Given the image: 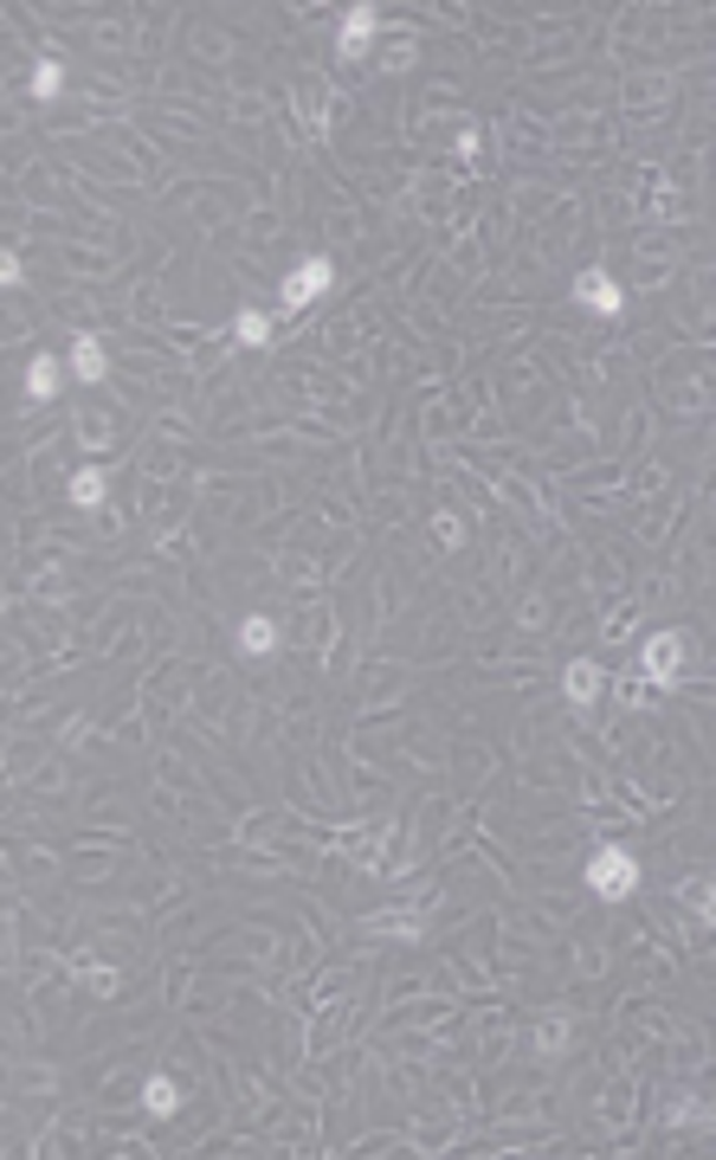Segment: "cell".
Here are the masks:
<instances>
[{"label":"cell","instance_id":"8992f818","mask_svg":"<svg viewBox=\"0 0 716 1160\" xmlns=\"http://www.w3.org/2000/svg\"><path fill=\"white\" fill-rule=\"evenodd\" d=\"M562 690H569V709H594V703H600V690H607V671H600V658H569V671H562Z\"/></svg>","mask_w":716,"mask_h":1160},{"label":"cell","instance_id":"277c9868","mask_svg":"<svg viewBox=\"0 0 716 1160\" xmlns=\"http://www.w3.org/2000/svg\"><path fill=\"white\" fill-rule=\"evenodd\" d=\"M374 33H381V7H349L343 13V26H336V59H368V46H374Z\"/></svg>","mask_w":716,"mask_h":1160},{"label":"cell","instance_id":"52a82bcc","mask_svg":"<svg viewBox=\"0 0 716 1160\" xmlns=\"http://www.w3.org/2000/svg\"><path fill=\"white\" fill-rule=\"evenodd\" d=\"M65 368H72V381L97 387V381L110 374V355H104V342H97V336H72V348H65Z\"/></svg>","mask_w":716,"mask_h":1160},{"label":"cell","instance_id":"9a60e30c","mask_svg":"<svg viewBox=\"0 0 716 1160\" xmlns=\"http://www.w3.org/2000/svg\"><path fill=\"white\" fill-rule=\"evenodd\" d=\"M368 929H401V935H420L414 916H368Z\"/></svg>","mask_w":716,"mask_h":1160},{"label":"cell","instance_id":"6da1fadb","mask_svg":"<svg viewBox=\"0 0 716 1160\" xmlns=\"http://www.w3.org/2000/svg\"><path fill=\"white\" fill-rule=\"evenodd\" d=\"M587 889H594L600 902H626V896L640 889V858H633L626 845H600V851L587 858Z\"/></svg>","mask_w":716,"mask_h":1160},{"label":"cell","instance_id":"3957f363","mask_svg":"<svg viewBox=\"0 0 716 1160\" xmlns=\"http://www.w3.org/2000/svg\"><path fill=\"white\" fill-rule=\"evenodd\" d=\"M640 671H645V683L671 690L678 671H684V632H652V638L640 645Z\"/></svg>","mask_w":716,"mask_h":1160},{"label":"cell","instance_id":"7a4b0ae2","mask_svg":"<svg viewBox=\"0 0 716 1160\" xmlns=\"http://www.w3.org/2000/svg\"><path fill=\"white\" fill-rule=\"evenodd\" d=\"M330 290H336V265H330L323 252H310L297 272H285V284H278V310H285V316H297V310L323 303Z\"/></svg>","mask_w":716,"mask_h":1160},{"label":"cell","instance_id":"7c38bea8","mask_svg":"<svg viewBox=\"0 0 716 1160\" xmlns=\"http://www.w3.org/2000/svg\"><path fill=\"white\" fill-rule=\"evenodd\" d=\"M143 1102H148V1115H162V1122H168V1115L181 1109V1090H175V1077H148V1084H143Z\"/></svg>","mask_w":716,"mask_h":1160},{"label":"cell","instance_id":"e0dca14e","mask_svg":"<svg viewBox=\"0 0 716 1160\" xmlns=\"http://www.w3.org/2000/svg\"><path fill=\"white\" fill-rule=\"evenodd\" d=\"M0 284H7V290H20V284H26V265H20V259H13V252H7V259H0Z\"/></svg>","mask_w":716,"mask_h":1160},{"label":"cell","instance_id":"ba28073f","mask_svg":"<svg viewBox=\"0 0 716 1160\" xmlns=\"http://www.w3.org/2000/svg\"><path fill=\"white\" fill-rule=\"evenodd\" d=\"M65 374H72V368H65L59 355H33V361H26V394H33V400H59Z\"/></svg>","mask_w":716,"mask_h":1160},{"label":"cell","instance_id":"30bf717a","mask_svg":"<svg viewBox=\"0 0 716 1160\" xmlns=\"http://www.w3.org/2000/svg\"><path fill=\"white\" fill-rule=\"evenodd\" d=\"M65 497H72L77 510H104V497H110V483H104V471H97V465H84V471H72V483H65Z\"/></svg>","mask_w":716,"mask_h":1160},{"label":"cell","instance_id":"2e32d148","mask_svg":"<svg viewBox=\"0 0 716 1160\" xmlns=\"http://www.w3.org/2000/svg\"><path fill=\"white\" fill-rule=\"evenodd\" d=\"M432 529H439V542H445V548H458V542H465V529H458V516H432Z\"/></svg>","mask_w":716,"mask_h":1160},{"label":"cell","instance_id":"ac0fdd59","mask_svg":"<svg viewBox=\"0 0 716 1160\" xmlns=\"http://www.w3.org/2000/svg\"><path fill=\"white\" fill-rule=\"evenodd\" d=\"M671 1122H711V1109H704V1102H678Z\"/></svg>","mask_w":716,"mask_h":1160},{"label":"cell","instance_id":"4fadbf2b","mask_svg":"<svg viewBox=\"0 0 716 1160\" xmlns=\"http://www.w3.org/2000/svg\"><path fill=\"white\" fill-rule=\"evenodd\" d=\"M26 91H33L39 104H52V97L65 91V65H59V59H46V65H33V77H26Z\"/></svg>","mask_w":716,"mask_h":1160},{"label":"cell","instance_id":"9c48e42d","mask_svg":"<svg viewBox=\"0 0 716 1160\" xmlns=\"http://www.w3.org/2000/svg\"><path fill=\"white\" fill-rule=\"evenodd\" d=\"M285 645V632H278V619H265V613H252L246 625H239V651L246 658H272Z\"/></svg>","mask_w":716,"mask_h":1160},{"label":"cell","instance_id":"5bb4252c","mask_svg":"<svg viewBox=\"0 0 716 1160\" xmlns=\"http://www.w3.org/2000/svg\"><path fill=\"white\" fill-rule=\"evenodd\" d=\"M678 896H684V902H691V909H697V916L716 929V884H711V877H684V884H678Z\"/></svg>","mask_w":716,"mask_h":1160},{"label":"cell","instance_id":"8fae6325","mask_svg":"<svg viewBox=\"0 0 716 1160\" xmlns=\"http://www.w3.org/2000/svg\"><path fill=\"white\" fill-rule=\"evenodd\" d=\"M272 336H278V330H272L265 310H239V316H232V342H246V348H272Z\"/></svg>","mask_w":716,"mask_h":1160},{"label":"cell","instance_id":"5b68a950","mask_svg":"<svg viewBox=\"0 0 716 1160\" xmlns=\"http://www.w3.org/2000/svg\"><path fill=\"white\" fill-rule=\"evenodd\" d=\"M574 303L594 310V316H620V310H626V290L600 272V265H587V272L574 277Z\"/></svg>","mask_w":716,"mask_h":1160}]
</instances>
